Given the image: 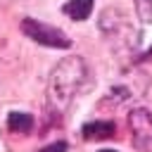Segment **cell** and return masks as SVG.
I'll use <instances>...</instances> for the list:
<instances>
[{
  "label": "cell",
  "mask_w": 152,
  "mask_h": 152,
  "mask_svg": "<svg viewBox=\"0 0 152 152\" xmlns=\"http://www.w3.org/2000/svg\"><path fill=\"white\" fill-rule=\"evenodd\" d=\"M97 152H116V150H97Z\"/></svg>",
  "instance_id": "obj_11"
},
{
  "label": "cell",
  "mask_w": 152,
  "mask_h": 152,
  "mask_svg": "<svg viewBox=\"0 0 152 152\" xmlns=\"http://www.w3.org/2000/svg\"><path fill=\"white\" fill-rule=\"evenodd\" d=\"M81 133L86 140H104L116 133V124L114 121H90L81 128Z\"/></svg>",
  "instance_id": "obj_4"
},
{
  "label": "cell",
  "mask_w": 152,
  "mask_h": 152,
  "mask_svg": "<svg viewBox=\"0 0 152 152\" xmlns=\"http://www.w3.org/2000/svg\"><path fill=\"white\" fill-rule=\"evenodd\" d=\"M40 152H66V142H64V140H57V142H52V145L43 147Z\"/></svg>",
  "instance_id": "obj_9"
},
{
  "label": "cell",
  "mask_w": 152,
  "mask_h": 152,
  "mask_svg": "<svg viewBox=\"0 0 152 152\" xmlns=\"http://www.w3.org/2000/svg\"><path fill=\"white\" fill-rule=\"evenodd\" d=\"M88 81V64L83 62V57L74 55V57H64L62 62H57V66L50 71L48 78V102L55 112H64L74 95L86 86Z\"/></svg>",
  "instance_id": "obj_1"
},
{
  "label": "cell",
  "mask_w": 152,
  "mask_h": 152,
  "mask_svg": "<svg viewBox=\"0 0 152 152\" xmlns=\"http://www.w3.org/2000/svg\"><path fill=\"white\" fill-rule=\"evenodd\" d=\"M128 128H131V142L140 152H152V112L150 109H133L128 114Z\"/></svg>",
  "instance_id": "obj_3"
},
{
  "label": "cell",
  "mask_w": 152,
  "mask_h": 152,
  "mask_svg": "<svg viewBox=\"0 0 152 152\" xmlns=\"http://www.w3.org/2000/svg\"><path fill=\"white\" fill-rule=\"evenodd\" d=\"M93 5H95V0H69L62 7V12L74 21H86L93 12Z\"/></svg>",
  "instance_id": "obj_5"
},
{
  "label": "cell",
  "mask_w": 152,
  "mask_h": 152,
  "mask_svg": "<svg viewBox=\"0 0 152 152\" xmlns=\"http://www.w3.org/2000/svg\"><path fill=\"white\" fill-rule=\"evenodd\" d=\"M21 33L28 36L31 40H36L38 45H45V48H57V50H66L71 48V38L59 31L57 26H50V24H43L33 17H26L21 19Z\"/></svg>",
  "instance_id": "obj_2"
},
{
  "label": "cell",
  "mask_w": 152,
  "mask_h": 152,
  "mask_svg": "<svg viewBox=\"0 0 152 152\" xmlns=\"http://www.w3.org/2000/svg\"><path fill=\"white\" fill-rule=\"evenodd\" d=\"M135 14L142 24H152V0H135Z\"/></svg>",
  "instance_id": "obj_7"
},
{
  "label": "cell",
  "mask_w": 152,
  "mask_h": 152,
  "mask_svg": "<svg viewBox=\"0 0 152 152\" xmlns=\"http://www.w3.org/2000/svg\"><path fill=\"white\" fill-rule=\"evenodd\" d=\"M7 128L12 133H31L33 128V116L26 112H10L7 116Z\"/></svg>",
  "instance_id": "obj_6"
},
{
  "label": "cell",
  "mask_w": 152,
  "mask_h": 152,
  "mask_svg": "<svg viewBox=\"0 0 152 152\" xmlns=\"http://www.w3.org/2000/svg\"><path fill=\"white\" fill-rule=\"evenodd\" d=\"M131 97V93H128V88H112L109 90V97L107 100H116V102H126Z\"/></svg>",
  "instance_id": "obj_8"
},
{
  "label": "cell",
  "mask_w": 152,
  "mask_h": 152,
  "mask_svg": "<svg viewBox=\"0 0 152 152\" xmlns=\"http://www.w3.org/2000/svg\"><path fill=\"white\" fill-rule=\"evenodd\" d=\"M138 59H140V62H145V59H152V45H150V48H147V50H145V52H142Z\"/></svg>",
  "instance_id": "obj_10"
}]
</instances>
